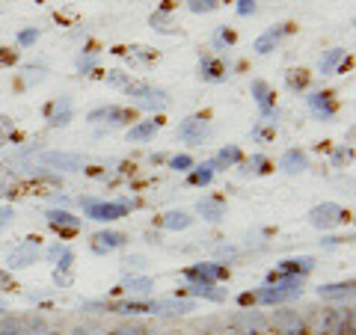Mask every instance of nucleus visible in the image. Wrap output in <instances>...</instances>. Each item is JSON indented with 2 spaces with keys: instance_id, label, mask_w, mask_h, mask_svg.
<instances>
[{
  "instance_id": "1",
  "label": "nucleus",
  "mask_w": 356,
  "mask_h": 335,
  "mask_svg": "<svg viewBox=\"0 0 356 335\" xmlns=\"http://www.w3.org/2000/svg\"><path fill=\"white\" fill-rule=\"evenodd\" d=\"M303 282L306 279H297V276L270 279V282H264L261 288L252 291V303L255 306H288V303H294V300H300Z\"/></svg>"
},
{
  "instance_id": "2",
  "label": "nucleus",
  "mask_w": 356,
  "mask_h": 335,
  "mask_svg": "<svg viewBox=\"0 0 356 335\" xmlns=\"http://www.w3.org/2000/svg\"><path fill=\"white\" fill-rule=\"evenodd\" d=\"M77 205L86 211L89 220L95 222H116L122 217H128L134 208H140V199H116V202H107V199H92V196H81Z\"/></svg>"
},
{
  "instance_id": "3",
  "label": "nucleus",
  "mask_w": 356,
  "mask_h": 335,
  "mask_svg": "<svg viewBox=\"0 0 356 335\" xmlns=\"http://www.w3.org/2000/svg\"><path fill=\"white\" fill-rule=\"evenodd\" d=\"M309 335H353V306H336L324 309L315 320V327H309Z\"/></svg>"
},
{
  "instance_id": "4",
  "label": "nucleus",
  "mask_w": 356,
  "mask_h": 335,
  "mask_svg": "<svg viewBox=\"0 0 356 335\" xmlns=\"http://www.w3.org/2000/svg\"><path fill=\"white\" fill-rule=\"evenodd\" d=\"M267 329H273V335H309V320L294 306H276L267 318Z\"/></svg>"
},
{
  "instance_id": "5",
  "label": "nucleus",
  "mask_w": 356,
  "mask_h": 335,
  "mask_svg": "<svg viewBox=\"0 0 356 335\" xmlns=\"http://www.w3.org/2000/svg\"><path fill=\"white\" fill-rule=\"evenodd\" d=\"M125 95L134 98V104L140 110H154V113H163L166 107H170V95L163 92V89L152 86V83H143V81H131L125 86Z\"/></svg>"
},
{
  "instance_id": "6",
  "label": "nucleus",
  "mask_w": 356,
  "mask_h": 335,
  "mask_svg": "<svg viewBox=\"0 0 356 335\" xmlns=\"http://www.w3.org/2000/svg\"><path fill=\"white\" fill-rule=\"evenodd\" d=\"M33 166H39V170H57V172H83L86 166V158L83 154H74V152H36V161Z\"/></svg>"
},
{
  "instance_id": "7",
  "label": "nucleus",
  "mask_w": 356,
  "mask_h": 335,
  "mask_svg": "<svg viewBox=\"0 0 356 335\" xmlns=\"http://www.w3.org/2000/svg\"><path fill=\"white\" fill-rule=\"evenodd\" d=\"M226 327L235 335H264L267 332V318L255 309H241L226 320Z\"/></svg>"
},
{
  "instance_id": "8",
  "label": "nucleus",
  "mask_w": 356,
  "mask_h": 335,
  "mask_svg": "<svg viewBox=\"0 0 356 335\" xmlns=\"http://www.w3.org/2000/svg\"><path fill=\"white\" fill-rule=\"evenodd\" d=\"M211 133H214V125H211L208 116H187L181 125H178L175 137L181 142H187V146H202Z\"/></svg>"
},
{
  "instance_id": "9",
  "label": "nucleus",
  "mask_w": 356,
  "mask_h": 335,
  "mask_svg": "<svg viewBox=\"0 0 356 335\" xmlns=\"http://www.w3.org/2000/svg\"><path fill=\"white\" fill-rule=\"evenodd\" d=\"M39 259H42V238H24L13 252H9L6 267H9V273L13 270H27V267H33Z\"/></svg>"
},
{
  "instance_id": "10",
  "label": "nucleus",
  "mask_w": 356,
  "mask_h": 335,
  "mask_svg": "<svg viewBox=\"0 0 356 335\" xmlns=\"http://www.w3.org/2000/svg\"><path fill=\"white\" fill-rule=\"evenodd\" d=\"M348 220V211L336 202H321L309 211V226H315L318 231H327V229H336Z\"/></svg>"
},
{
  "instance_id": "11",
  "label": "nucleus",
  "mask_w": 356,
  "mask_h": 335,
  "mask_svg": "<svg viewBox=\"0 0 356 335\" xmlns=\"http://www.w3.org/2000/svg\"><path fill=\"white\" fill-rule=\"evenodd\" d=\"M306 107L318 122H330L332 116L339 113V98H336L332 89H315V92H309Z\"/></svg>"
},
{
  "instance_id": "12",
  "label": "nucleus",
  "mask_w": 356,
  "mask_h": 335,
  "mask_svg": "<svg viewBox=\"0 0 356 335\" xmlns=\"http://www.w3.org/2000/svg\"><path fill=\"white\" fill-rule=\"evenodd\" d=\"M229 72H232V65L222 57H217V54H202V57H199V65H196V77H199V81H205V83H226Z\"/></svg>"
},
{
  "instance_id": "13",
  "label": "nucleus",
  "mask_w": 356,
  "mask_h": 335,
  "mask_svg": "<svg viewBox=\"0 0 356 335\" xmlns=\"http://www.w3.org/2000/svg\"><path fill=\"white\" fill-rule=\"evenodd\" d=\"M175 297H202L208 300V303H222L229 294H226V288H217L214 282H205V279H187L184 288H178V294Z\"/></svg>"
},
{
  "instance_id": "14",
  "label": "nucleus",
  "mask_w": 356,
  "mask_h": 335,
  "mask_svg": "<svg viewBox=\"0 0 356 335\" xmlns=\"http://www.w3.org/2000/svg\"><path fill=\"white\" fill-rule=\"evenodd\" d=\"M86 122H89V125L119 128V125H125V122H131V110L119 107V104H104V107H95V110H89Z\"/></svg>"
},
{
  "instance_id": "15",
  "label": "nucleus",
  "mask_w": 356,
  "mask_h": 335,
  "mask_svg": "<svg viewBox=\"0 0 356 335\" xmlns=\"http://www.w3.org/2000/svg\"><path fill=\"white\" fill-rule=\"evenodd\" d=\"M312 270H315V259L312 255H297V259H285L276 264V270H270L264 276V282L270 279H280V276H297V279H306Z\"/></svg>"
},
{
  "instance_id": "16",
  "label": "nucleus",
  "mask_w": 356,
  "mask_h": 335,
  "mask_svg": "<svg viewBox=\"0 0 356 335\" xmlns=\"http://www.w3.org/2000/svg\"><path fill=\"white\" fill-rule=\"evenodd\" d=\"M181 276H184V282H187V279H205V282L217 285V282H226V279H229V267L222 261H199V264L184 267Z\"/></svg>"
},
{
  "instance_id": "17",
  "label": "nucleus",
  "mask_w": 356,
  "mask_h": 335,
  "mask_svg": "<svg viewBox=\"0 0 356 335\" xmlns=\"http://www.w3.org/2000/svg\"><path fill=\"white\" fill-rule=\"evenodd\" d=\"M294 33V24H288V21H282V24H276V27H270V30H264L259 39L252 42V51L259 54V57H264V54H270V51H276L280 44L291 36Z\"/></svg>"
},
{
  "instance_id": "18",
  "label": "nucleus",
  "mask_w": 356,
  "mask_h": 335,
  "mask_svg": "<svg viewBox=\"0 0 356 335\" xmlns=\"http://www.w3.org/2000/svg\"><path fill=\"white\" fill-rule=\"evenodd\" d=\"M196 309L193 300L187 297H166V300H152V311L149 315H158V318H178V315H191Z\"/></svg>"
},
{
  "instance_id": "19",
  "label": "nucleus",
  "mask_w": 356,
  "mask_h": 335,
  "mask_svg": "<svg viewBox=\"0 0 356 335\" xmlns=\"http://www.w3.org/2000/svg\"><path fill=\"white\" fill-rule=\"evenodd\" d=\"M128 243V234L125 231H116V229H102L92 234V243H89V250H92L95 255H110L122 250Z\"/></svg>"
},
{
  "instance_id": "20",
  "label": "nucleus",
  "mask_w": 356,
  "mask_h": 335,
  "mask_svg": "<svg viewBox=\"0 0 356 335\" xmlns=\"http://www.w3.org/2000/svg\"><path fill=\"white\" fill-rule=\"evenodd\" d=\"M44 220H48V226L57 229L60 234H74L81 229V217H74L72 211H65V208H48L44 211Z\"/></svg>"
},
{
  "instance_id": "21",
  "label": "nucleus",
  "mask_w": 356,
  "mask_h": 335,
  "mask_svg": "<svg viewBox=\"0 0 356 335\" xmlns=\"http://www.w3.org/2000/svg\"><path fill=\"white\" fill-rule=\"evenodd\" d=\"M196 214L202 217L205 222H211V226H220L222 217H226V199L222 196H205L196 202Z\"/></svg>"
},
{
  "instance_id": "22",
  "label": "nucleus",
  "mask_w": 356,
  "mask_h": 335,
  "mask_svg": "<svg viewBox=\"0 0 356 335\" xmlns=\"http://www.w3.org/2000/svg\"><path fill=\"white\" fill-rule=\"evenodd\" d=\"M315 294H318V300H327V303H350L353 300V279H348V282L318 285Z\"/></svg>"
},
{
  "instance_id": "23",
  "label": "nucleus",
  "mask_w": 356,
  "mask_h": 335,
  "mask_svg": "<svg viewBox=\"0 0 356 335\" xmlns=\"http://www.w3.org/2000/svg\"><path fill=\"white\" fill-rule=\"evenodd\" d=\"M161 116H152V119H143V122H134V125L125 131V140L128 142H149L154 140V133L161 131Z\"/></svg>"
},
{
  "instance_id": "24",
  "label": "nucleus",
  "mask_w": 356,
  "mask_h": 335,
  "mask_svg": "<svg viewBox=\"0 0 356 335\" xmlns=\"http://www.w3.org/2000/svg\"><path fill=\"white\" fill-rule=\"evenodd\" d=\"M318 69L321 74H344V69H350V57H348V51L344 48H330L324 57L318 60Z\"/></svg>"
},
{
  "instance_id": "25",
  "label": "nucleus",
  "mask_w": 356,
  "mask_h": 335,
  "mask_svg": "<svg viewBox=\"0 0 356 335\" xmlns=\"http://www.w3.org/2000/svg\"><path fill=\"white\" fill-rule=\"evenodd\" d=\"M276 122H280V110H270V113H264V116L252 125L250 137L259 142V146H264V142H273V137H276Z\"/></svg>"
},
{
  "instance_id": "26",
  "label": "nucleus",
  "mask_w": 356,
  "mask_h": 335,
  "mask_svg": "<svg viewBox=\"0 0 356 335\" xmlns=\"http://www.w3.org/2000/svg\"><path fill=\"white\" fill-rule=\"evenodd\" d=\"M252 89V98H255V104H259V113H270V110H276V92H273V86L261 81V77H255V81L250 83Z\"/></svg>"
},
{
  "instance_id": "27",
  "label": "nucleus",
  "mask_w": 356,
  "mask_h": 335,
  "mask_svg": "<svg viewBox=\"0 0 356 335\" xmlns=\"http://www.w3.org/2000/svg\"><path fill=\"white\" fill-rule=\"evenodd\" d=\"M74 116V104L69 95H60L57 101L51 104V113H48V128H65Z\"/></svg>"
},
{
  "instance_id": "28",
  "label": "nucleus",
  "mask_w": 356,
  "mask_h": 335,
  "mask_svg": "<svg viewBox=\"0 0 356 335\" xmlns=\"http://www.w3.org/2000/svg\"><path fill=\"white\" fill-rule=\"evenodd\" d=\"M152 311V300H119V303H107V315H149Z\"/></svg>"
},
{
  "instance_id": "29",
  "label": "nucleus",
  "mask_w": 356,
  "mask_h": 335,
  "mask_svg": "<svg viewBox=\"0 0 356 335\" xmlns=\"http://www.w3.org/2000/svg\"><path fill=\"white\" fill-rule=\"evenodd\" d=\"M280 170H282L285 175H300V172H306V170H309V154H306L303 149H288V152H282Z\"/></svg>"
},
{
  "instance_id": "30",
  "label": "nucleus",
  "mask_w": 356,
  "mask_h": 335,
  "mask_svg": "<svg viewBox=\"0 0 356 335\" xmlns=\"http://www.w3.org/2000/svg\"><path fill=\"white\" fill-rule=\"evenodd\" d=\"M241 161H243V152H241V146H222L214 158H211V166H214V172L217 170H232V166H241Z\"/></svg>"
},
{
  "instance_id": "31",
  "label": "nucleus",
  "mask_w": 356,
  "mask_h": 335,
  "mask_svg": "<svg viewBox=\"0 0 356 335\" xmlns=\"http://www.w3.org/2000/svg\"><path fill=\"white\" fill-rule=\"evenodd\" d=\"M122 291H128V294H134V297H149L152 291H154V282L149 276H137V273H128L125 276V282L119 285Z\"/></svg>"
},
{
  "instance_id": "32",
  "label": "nucleus",
  "mask_w": 356,
  "mask_h": 335,
  "mask_svg": "<svg viewBox=\"0 0 356 335\" xmlns=\"http://www.w3.org/2000/svg\"><path fill=\"white\" fill-rule=\"evenodd\" d=\"M113 54L125 57L131 65H146L152 60H158V54H154L152 48H143V44H134V48H113Z\"/></svg>"
},
{
  "instance_id": "33",
  "label": "nucleus",
  "mask_w": 356,
  "mask_h": 335,
  "mask_svg": "<svg viewBox=\"0 0 356 335\" xmlns=\"http://www.w3.org/2000/svg\"><path fill=\"white\" fill-rule=\"evenodd\" d=\"M191 226H193V217L187 214V211H166L161 217V229H166V231H184Z\"/></svg>"
},
{
  "instance_id": "34",
  "label": "nucleus",
  "mask_w": 356,
  "mask_h": 335,
  "mask_svg": "<svg viewBox=\"0 0 356 335\" xmlns=\"http://www.w3.org/2000/svg\"><path fill=\"white\" fill-rule=\"evenodd\" d=\"M170 3H172V0H163V6L158 9V13H152V15H149V24L158 30V33H175L172 15H170Z\"/></svg>"
},
{
  "instance_id": "35",
  "label": "nucleus",
  "mask_w": 356,
  "mask_h": 335,
  "mask_svg": "<svg viewBox=\"0 0 356 335\" xmlns=\"http://www.w3.org/2000/svg\"><path fill=\"white\" fill-rule=\"evenodd\" d=\"M273 172V163L264 154H252L250 161H241V175H267Z\"/></svg>"
},
{
  "instance_id": "36",
  "label": "nucleus",
  "mask_w": 356,
  "mask_h": 335,
  "mask_svg": "<svg viewBox=\"0 0 356 335\" xmlns=\"http://www.w3.org/2000/svg\"><path fill=\"white\" fill-rule=\"evenodd\" d=\"M211 181H214V166H211V161H205L202 166H193V170L187 172V184L191 187H208Z\"/></svg>"
},
{
  "instance_id": "37",
  "label": "nucleus",
  "mask_w": 356,
  "mask_h": 335,
  "mask_svg": "<svg viewBox=\"0 0 356 335\" xmlns=\"http://www.w3.org/2000/svg\"><path fill=\"white\" fill-rule=\"evenodd\" d=\"M309 81H312V74L306 69H291V72L285 74V86L291 89V92H306Z\"/></svg>"
},
{
  "instance_id": "38",
  "label": "nucleus",
  "mask_w": 356,
  "mask_h": 335,
  "mask_svg": "<svg viewBox=\"0 0 356 335\" xmlns=\"http://www.w3.org/2000/svg\"><path fill=\"white\" fill-rule=\"evenodd\" d=\"M235 42H238L235 30H232V27H217L214 39H211V48H214V51H226V48H235Z\"/></svg>"
},
{
  "instance_id": "39",
  "label": "nucleus",
  "mask_w": 356,
  "mask_h": 335,
  "mask_svg": "<svg viewBox=\"0 0 356 335\" xmlns=\"http://www.w3.org/2000/svg\"><path fill=\"white\" fill-rule=\"evenodd\" d=\"M0 335H24V320H21V315L0 318Z\"/></svg>"
},
{
  "instance_id": "40",
  "label": "nucleus",
  "mask_w": 356,
  "mask_h": 335,
  "mask_svg": "<svg viewBox=\"0 0 356 335\" xmlns=\"http://www.w3.org/2000/svg\"><path fill=\"white\" fill-rule=\"evenodd\" d=\"M104 81H107V86H113V89H125V86L131 83V74L122 72V69H110V72L104 74Z\"/></svg>"
},
{
  "instance_id": "41",
  "label": "nucleus",
  "mask_w": 356,
  "mask_h": 335,
  "mask_svg": "<svg viewBox=\"0 0 356 335\" xmlns=\"http://www.w3.org/2000/svg\"><path fill=\"white\" fill-rule=\"evenodd\" d=\"M217 6H220V0H187V9H191L193 15H208V13H214Z\"/></svg>"
},
{
  "instance_id": "42",
  "label": "nucleus",
  "mask_w": 356,
  "mask_h": 335,
  "mask_svg": "<svg viewBox=\"0 0 356 335\" xmlns=\"http://www.w3.org/2000/svg\"><path fill=\"white\" fill-rule=\"evenodd\" d=\"M98 65V51H83L81 57H77V72L81 74H89Z\"/></svg>"
},
{
  "instance_id": "43",
  "label": "nucleus",
  "mask_w": 356,
  "mask_h": 335,
  "mask_svg": "<svg viewBox=\"0 0 356 335\" xmlns=\"http://www.w3.org/2000/svg\"><path fill=\"white\" fill-rule=\"evenodd\" d=\"M193 158H191V154H172V158H170V170H175V172H191L193 170Z\"/></svg>"
},
{
  "instance_id": "44",
  "label": "nucleus",
  "mask_w": 356,
  "mask_h": 335,
  "mask_svg": "<svg viewBox=\"0 0 356 335\" xmlns=\"http://www.w3.org/2000/svg\"><path fill=\"white\" fill-rule=\"evenodd\" d=\"M39 36H42V33H39L36 27H27V30H21V33H18L15 42H18V48H33V44L39 42Z\"/></svg>"
},
{
  "instance_id": "45",
  "label": "nucleus",
  "mask_w": 356,
  "mask_h": 335,
  "mask_svg": "<svg viewBox=\"0 0 356 335\" xmlns=\"http://www.w3.org/2000/svg\"><path fill=\"white\" fill-rule=\"evenodd\" d=\"M353 161V149L350 146H339L336 149V154H332V166H336V170H341V166H348Z\"/></svg>"
},
{
  "instance_id": "46",
  "label": "nucleus",
  "mask_w": 356,
  "mask_h": 335,
  "mask_svg": "<svg viewBox=\"0 0 356 335\" xmlns=\"http://www.w3.org/2000/svg\"><path fill=\"white\" fill-rule=\"evenodd\" d=\"M65 250H69V243H51V247L48 250H44V261H51V264H57L60 259H63V255H65Z\"/></svg>"
},
{
  "instance_id": "47",
  "label": "nucleus",
  "mask_w": 356,
  "mask_h": 335,
  "mask_svg": "<svg viewBox=\"0 0 356 335\" xmlns=\"http://www.w3.org/2000/svg\"><path fill=\"white\" fill-rule=\"evenodd\" d=\"M107 335H149L146 327H140V323H122V327L110 329Z\"/></svg>"
},
{
  "instance_id": "48",
  "label": "nucleus",
  "mask_w": 356,
  "mask_h": 335,
  "mask_svg": "<svg viewBox=\"0 0 356 335\" xmlns=\"http://www.w3.org/2000/svg\"><path fill=\"white\" fill-rule=\"evenodd\" d=\"M122 267H125L128 273H137V270H146V267H149V261L143 259V255H128V259L122 261Z\"/></svg>"
},
{
  "instance_id": "49",
  "label": "nucleus",
  "mask_w": 356,
  "mask_h": 335,
  "mask_svg": "<svg viewBox=\"0 0 356 335\" xmlns=\"http://www.w3.org/2000/svg\"><path fill=\"white\" fill-rule=\"evenodd\" d=\"M13 131H15L13 119H9V116H0V146H6L9 137H13Z\"/></svg>"
},
{
  "instance_id": "50",
  "label": "nucleus",
  "mask_w": 356,
  "mask_h": 335,
  "mask_svg": "<svg viewBox=\"0 0 356 335\" xmlns=\"http://www.w3.org/2000/svg\"><path fill=\"white\" fill-rule=\"evenodd\" d=\"M214 252H217V259H226V261H235L238 255H241V250H238V247H232V243H220Z\"/></svg>"
},
{
  "instance_id": "51",
  "label": "nucleus",
  "mask_w": 356,
  "mask_h": 335,
  "mask_svg": "<svg viewBox=\"0 0 356 335\" xmlns=\"http://www.w3.org/2000/svg\"><path fill=\"white\" fill-rule=\"evenodd\" d=\"M238 15L241 18H247V15H255V13H259V0H238Z\"/></svg>"
},
{
  "instance_id": "52",
  "label": "nucleus",
  "mask_w": 356,
  "mask_h": 335,
  "mask_svg": "<svg viewBox=\"0 0 356 335\" xmlns=\"http://www.w3.org/2000/svg\"><path fill=\"white\" fill-rule=\"evenodd\" d=\"M72 264H74V250L69 247V250H65L63 259H60L57 264H54V267H57V270H54V273H69V270H72Z\"/></svg>"
},
{
  "instance_id": "53",
  "label": "nucleus",
  "mask_w": 356,
  "mask_h": 335,
  "mask_svg": "<svg viewBox=\"0 0 356 335\" xmlns=\"http://www.w3.org/2000/svg\"><path fill=\"white\" fill-rule=\"evenodd\" d=\"M15 220V208L13 205H0V229H6Z\"/></svg>"
},
{
  "instance_id": "54",
  "label": "nucleus",
  "mask_w": 356,
  "mask_h": 335,
  "mask_svg": "<svg viewBox=\"0 0 356 335\" xmlns=\"http://www.w3.org/2000/svg\"><path fill=\"white\" fill-rule=\"evenodd\" d=\"M15 282H13V273L9 270H0V291H13Z\"/></svg>"
},
{
  "instance_id": "55",
  "label": "nucleus",
  "mask_w": 356,
  "mask_h": 335,
  "mask_svg": "<svg viewBox=\"0 0 356 335\" xmlns=\"http://www.w3.org/2000/svg\"><path fill=\"white\" fill-rule=\"evenodd\" d=\"M318 243H321L324 250H332V247H339V243H344V240H341V238H321Z\"/></svg>"
},
{
  "instance_id": "56",
  "label": "nucleus",
  "mask_w": 356,
  "mask_h": 335,
  "mask_svg": "<svg viewBox=\"0 0 356 335\" xmlns=\"http://www.w3.org/2000/svg\"><path fill=\"white\" fill-rule=\"evenodd\" d=\"M51 202H54V208H57V205L63 208V205H69V196H63V193H54V196H51Z\"/></svg>"
},
{
  "instance_id": "57",
  "label": "nucleus",
  "mask_w": 356,
  "mask_h": 335,
  "mask_svg": "<svg viewBox=\"0 0 356 335\" xmlns=\"http://www.w3.org/2000/svg\"><path fill=\"white\" fill-rule=\"evenodd\" d=\"M65 335H92V332H89L86 327H72V329L65 332Z\"/></svg>"
},
{
  "instance_id": "58",
  "label": "nucleus",
  "mask_w": 356,
  "mask_h": 335,
  "mask_svg": "<svg viewBox=\"0 0 356 335\" xmlns=\"http://www.w3.org/2000/svg\"><path fill=\"white\" fill-rule=\"evenodd\" d=\"M42 335H63V332H60V329H54V327H48V329H44Z\"/></svg>"
},
{
  "instance_id": "59",
  "label": "nucleus",
  "mask_w": 356,
  "mask_h": 335,
  "mask_svg": "<svg viewBox=\"0 0 356 335\" xmlns=\"http://www.w3.org/2000/svg\"><path fill=\"white\" fill-rule=\"evenodd\" d=\"M3 311H6V306H3V300H0V318H3Z\"/></svg>"
},
{
  "instance_id": "60",
  "label": "nucleus",
  "mask_w": 356,
  "mask_h": 335,
  "mask_svg": "<svg viewBox=\"0 0 356 335\" xmlns=\"http://www.w3.org/2000/svg\"><path fill=\"white\" fill-rule=\"evenodd\" d=\"M166 335H181V332H166Z\"/></svg>"
}]
</instances>
